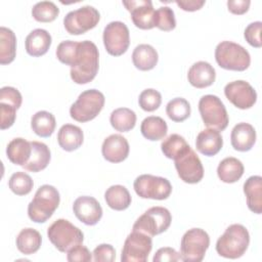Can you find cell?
Returning <instances> with one entry per match:
<instances>
[{"label":"cell","instance_id":"8fae6325","mask_svg":"<svg viewBox=\"0 0 262 262\" xmlns=\"http://www.w3.org/2000/svg\"><path fill=\"white\" fill-rule=\"evenodd\" d=\"M152 249L151 236L138 230L132 232L126 237L121 261L122 262H145Z\"/></svg>","mask_w":262,"mask_h":262},{"label":"cell","instance_id":"2e32d148","mask_svg":"<svg viewBox=\"0 0 262 262\" xmlns=\"http://www.w3.org/2000/svg\"><path fill=\"white\" fill-rule=\"evenodd\" d=\"M123 5L131 13L133 24L141 30H150L155 27V9L150 0L123 1Z\"/></svg>","mask_w":262,"mask_h":262},{"label":"cell","instance_id":"52a82bcc","mask_svg":"<svg viewBox=\"0 0 262 262\" xmlns=\"http://www.w3.org/2000/svg\"><path fill=\"white\" fill-rule=\"evenodd\" d=\"M199 111L205 126L208 128L223 131L227 127L228 114L218 96L213 94L202 96L199 101Z\"/></svg>","mask_w":262,"mask_h":262},{"label":"cell","instance_id":"603a6c76","mask_svg":"<svg viewBox=\"0 0 262 262\" xmlns=\"http://www.w3.org/2000/svg\"><path fill=\"white\" fill-rule=\"evenodd\" d=\"M84 140V134L80 127L72 124H64L57 133V142L66 151L78 149Z\"/></svg>","mask_w":262,"mask_h":262},{"label":"cell","instance_id":"8992f818","mask_svg":"<svg viewBox=\"0 0 262 262\" xmlns=\"http://www.w3.org/2000/svg\"><path fill=\"white\" fill-rule=\"evenodd\" d=\"M104 101V95L100 91L96 89L85 90L71 105L70 115L77 122L91 121L101 112Z\"/></svg>","mask_w":262,"mask_h":262},{"label":"cell","instance_id":"e575fe53","mask_svg":"<svg viewBox=\"0 0 262 262\" xmlns=\"http://www.w3.org/2000/svg\"><path fill=\"white\" fill-rule=\"evenodd\" d=\"M110 122L115 130L128 132L132 130L136 124V115L128 107H119L112 112Z\"/></svg>","mask_w":262,"mask_h":262},{"label":"cell","instance_id":"7dc6e473","mask_svg":"<svg viewBox=\"0 0 262 262\" xmlns=\"http://www.w3.org/2000/svg\"><path fill=\"white\" fill-rule=\"evenodd\" d=\"M181 260V256L180 254L173 248H170V247H165V248H161L159 249L154 258H152V261L154 262H166V261H169V262H174V261H179Z\"/></svg>","mask_w":262,"mask_h":262},{"label":"cell","instance_id":"7c38bea8","mask_svg":"<svg viewBox=\"0 0 262 262\" xmlns=\"http://www.w3.org/2000/svg\"><path fill=\"white\" fill-rule=\"evenodd\" d=\"M100 14L96 8L90 5L82 6L70 11L63 18V26L71 35H81L96 27Z\"/></svg>","mask_w":262,"mask_h":262},{"label":"cell","instance_id":"f1b7e54d","mask_svg":"<svg viewBox=\"0 0 262 262\" xmlns=\"http://www.w3.org/2000/svg\"><path fill=\"white\" fill-rule=\"evenodd\" d=\"M42 244L40 232L34 228H24L16 236V247L18 251L25 255L36 253Z\"/></svg>","mask_w":262,"mask_h":262},{"label":"cell","instance_id":"bcb514c9","mask_svg":"<svg viewBox=\"0 0 262 262\" xmlns=\"http://www.w3.org/2000/svg\"><path fill=\"white\" fill-rule=\"evenodd\" d=\"M67 254V260L69 262H89L92 260L90 251L82 244L74 247Z\"/></svg>","mask_w":262,"mask_h":262},{"label":"cell","instance_id":"d6a6232c","mask_svg":"<svg viewBox=\"0 0 262 262\" xmlns=\"http://www.w3.org/2000/svg\"><path fill=\"white\" fill-rule=\"evenodd\" d=\"M56 126L55 117L46 111L37 112L31 119L32 130L40 137H49L52 135Z\"/></svg>","mask_w":262,"mask_h":262},{"label":"cell","instance_id":"4fadbf2b","mask_svg":"<svg viewBox=\"0 0 262 262\" xmlns=\"http://www.w3.org/2000/svg\"><path fill=\"white\" fill-rule=\"evenodd\" d=\"M102 39L107 53L113 56H120L124 54L129 47V29L122 21H111L103 30Z\"/></svg>","mask_w":262,"mask_h":262},{"label":"cell","instance_id":"44dd1931","mask_svg":"<svg viewBox=\"0 0 262 262\" xmlns=\"http://www.w3.org/2000/svg\"><path fill=\"white\" fill-rule=\"evenodd\" d=\"M222 145L223 138L220 132L211 128L202 130L195 139L196 149L207 157H213L217 155L222 148Z\"/></svg>","mask_w":262,"mask_h":262},{"label":"cell","instance_id":"d6986e66","mask_svg":"<svg viewBox=\"0 0 262 262\" xmlns=\"http://www.w3.org/2000/svg\"><path fill=\"white\" fill-rule=\"evenodd\" d=\"M187 79L190 85L202 89L211 86L216 79L215 69L207 61H196L188 70Z\"/></svg>","mask_w":262,"mask_h":262},{"label":"cell","instance_id":"cb8c5ba5","mask_svg":"<svg viewBox=\"0 0 262 262\" xmlns=\"http://www.w3.org/2000/svg\"><path fill=\"white\" fill-rule=\"evenodd\" d=\"M244 192L248 208L256 214L262 213V177L254 175L244 183Z\"/></svg>","mask_w":262,"mask_h":262},{"label":"cell","instance_id":"b9f144b4","mask_svg":"<svg viewBox=\"0 0 262 262\" xmlns=\"http://www.w3.org/2000/svg\"><path fill=\"white\" fill-rule=\"evenodd\" d=\"M261 29H262V23L261 21L251 23L245 29V33H244L245 39L251 46L256 47V48H260L262 46Z\"/></svg>","mask_w":262,"mask_h":262},{"label":"cell","instance_id":"74e56055","mask_svg":"<svg viewBox=\"0 0 262 262\" xmlns=\"http://www.w3.org/2000/svg\"><path fill=\"white\" fill-rule=\"evenodd\" d=\"M8 185L10 190L16 195H26L31 192L34 182L29 174L17 171L9 178Z\"/></svg>","mask_w":262,"mask_h":262},{"label":"cell","instance_id":"7bdbcfd3","mask_svg":"<svg viewBox=\"0 0 262 262\" xmlns=\"http://www.w3.org/2000/svg\"><path fill=\"white\" fill-rule=\"evenodd\" d=\"M21 101H23L21 94L16 88L10 87V86H5L1 88L0 102L8 103L10 105H13L16 108H19V106L21 105Z\"/></svg>","mask_w":262,"mask_h":262},{"label":"cell","instance_id":"277c9868","mask_svg":"<svg viewBox=\"0 0 262 262\" xmlns=\"http://www.w3.org/2000/svg\"><path fill=\"white\" fill-rule=\"evenodd\" d=\"M215 59L220 68L237 72L247 70L251 63L248 50L231 41H222L216 46Z\"/></svg>","mask_w":262,"mask_h":262},{"label":"cell","instance_id":"e0dca14e","mask_svg":"<svg viewBox=\"0 0 262 262\" xmlns=\"http://www.w3.org/2000/svg\"><path fill=\"white\" fill-rule=\"evenodd\" d=\"M75 216L86 225H95L102 217V208L98 201L89 195H82L73 204Z\"/></svg>","mask_w":262,"mask_h":262},{"label":"cell","instance_id":"7a4b0ae2","mask_svg":"<svg viewBox=\"0 0 262 262\" xmlns=\"http://www.w3.org/2000/svg\"><path fill=\"white\" fill-rule=\"evenodd\" d=\"M250 244L248 229L242 224L229 225L216 243V251L219 256L228 259L242 257Z\"/></svg>","mask_w":262,"mask_h":262},{"label":"cell","instance_id":"d590c367","mask_svg":"<svg viewBox=\"0 0 262 262\" xmlns=\"http://www.w3.org/2000/svg\"><path fill=\"white\" fill-rule=\"evenodd\" d=\"M166 113L172 121L183 122L190 116V104L186 99L176 97L167 103Z\"/></svg>","mask_w":262,"mask_h":262},{"label":"cell","instance_id":"5b68a950","mask_svg":"<svg viewBox=\"0 0 262 262\" xmlns=\"http://www.w3.org/2000/svg\"><path fill=\"white\" fill-rule=\"evenodd\" d=\"M51 244L62 253H68L74 247L83 243L84 234L77 226L67 219L55 220L47 229Z\"/></svg>","mask_w":262,"mask_h":262},{"label":"cell","instance_id":"484cf974","mask_svg":"<svg viewBox=\"0 0 262 262\" xmlns=\"http://www.w3.org/2000/svg\"><path fill=\"white\" fill-rule=\"evenodd\" d=\"M32 155L30 160L23 167L31 172H39L44 170L51 159L49 147L40 141H31Z\"/></svg>","mask_w":262,"mask_h":262},{"label":"cell","instance_id":"4dcf8cb0","mask_svg":"<svg viewBox=\"0 0 262 262\" xmlns=\"http://www.w3.org/2000/svg\"><path fill=\"white\" fill-rule=\"evenodd\" d=\"M104 199L107 206L116 211L126 210L131 205L130 192L120 184L110 186L104 193Z\"/></svg>","mask_w":262,"mask_h":262},{"label":"cell","instance_id":"30bf717a","mask_svg":"<svg viewBox=\"0 0 262 262\" xmlns=\"http://www.w3.org/2000/svg\"><path fill=\"white\" fill-rule=\"evenodd\" d=\"M133 187L138 196L151 200H166L172 192V185L167 178L150 174H142L136 177Z\"/></svg>","mask_w":262,"mask_h":262},{"label":"cell","instance_id":"ba28073f","mask_svg":"<svg viewBox=\"0 0 262 262\" xmlns=\"http://www.w3.org/2000/svg\"><path fill=\"white\" fill-rule=\"evenodd\" d=\"M210 246V236L202 228L188 229L180 243L181 260L185 262H201Z\"/></svg>","mask_w":262,"mask_h":262},{"label":"cell","instance_id":"681fc988","mask_svg":"<svg viewBox=\"0 0 262 262\" xmlns=\"http://www.w3.org/2000/svg\"><path fill=\"white\" fill-rule=\"evenodd\" d=\"M176 4L182 9V10H185V11H195V10H199L203 7V5L205 4V1L204 0H177L176 1Z\"/></svg>","mask_w":262,"mask_h":262},{"label":"cell","instance_id":"4316f807","mask_svg":"<svg viewBox=\"0 0 262 262\" xmlns=\"http://www.w3.org/2000/svg\"><path fill=\"white\" fill-rule=\"evenodd\" d=\"M158 52L148 44H139L132 53V61L136 69L140 71L152 70L158 63Z\"/></svg>","mask_w":262,"mask_h":262},{"label":"cell","instance_id":"6da1fadb","mask_svg":"<svg viewBox=\"0 0 262 262\" xmlns=\"http://www.w3.org/2000/svg\"><path fill=\"white\" fill-rule=\"evenodd\" d=\"M98 68L99 54L96 45L89 40L79 42L76 62L70 72L72 80L77 84H87L96 77Z\"/></svg>","mask_w":262,"mask_h":262},{"label":"cell","instance_id":"f6af8a7d","mask_svg":"<svg viewBox=\"0 0 262 262\" xmlns=\"http://www.w3.org/2000/svg\"><path fill=\"white\" fill-rule=\"evenodd\" d=\"M16 107L13 105H10L8 103L0 102V115H1V122H0V127L2 130L7 129L11 127L15 121V113H16Z\"/></svg>","mask_w":262,"mask_h":262},{"label":"cell","instance_id":"f35d334b","mask_svg":"<svg viewBox=\"0 0 262 262\" xmlns=\"http://www.w3.org/2000/svg\"><path fill=\"white\" fill-rule=\"evenodd\" d=\"M78 47H79V42H76V41L67 40V41L60 42L56 48L57 59L60 62L67 66H70L72 68L76 62Z\"/></svg>","mask_w":262,"mask_h":262},{"label":"cell","instance_id":"8d00e7d4","mask_svg":"<svg viewBox=\"0 0 262 262\" xmlns=\"http://www.w3.org/2000/svg\"><path fill=\"white\" fill-rule=\"evenodd\" d=\"M59 14V8L51 1H41L32 8L33 17L40 23L53 21Z\"/></svg>","mask_w":262,"mask_h":262},{"label":"cell","instance_id":"ac0fdd59","mask_svg":"<svg viewBox=\"0 0 262 262\" xmlns=\"http://www.w3.org/2000/svg\"><path fill=\"white\" fill-rule=\"evenodd\" d=\"M129 149L128 140L120 134L107 136L101 146L103 158L111 163H121L126 160L129 155Z\"/></svg>","mask_w":262,"mask_h":262},{"label":"cell","instance_id":"836d02e7","mask_svg":"<svg viewBox=\"0 0 262 262\" xmlns=\"http://www.w3.org/2000/svg\"><path fill=\"white\" fill-rule=\"evenodd\" d=\"M161 148L164 156H166L168 159L176 160L188 151L191 147L179 134H171L163 140Z\"/></svg>","mask_w":262,"mask_h":262},{"label":"cell","instance_id":"c3c4849f","mask_svg":"<svg viewBox=\"0 0 262 262\" xmlns=\"http://www.w3.org/2000/svg\"><path fill=\"white\" fill-rule=\"evenodd\" d=\"M250 0H229L227 1L228 10L233 14H244L249 10Z\"/></svg>","mask_w":262,"mask_h":262},{"label":"cell","instance_id":"ab89813d","mask_svg":"<svg viewBox=\"0 0 262 262\" xmlns=\"http://www.w3.org/2000/svg\"><path fill=\"white\" fill-rule=\"evenodd\" d=\"M155 27L161 31L169 32L175 29L176 19L174 11L169 6H162L155 10Z\"/></svg>","mask_w":262,"mask_h":262},{"label":"cell","instance_id":"f546056e","mask_svg":"<svg viewBox=\"0 0 262 262\" xmlns=\"http://www.w3.org/2000/svg\"><path fill=\"white\" fill-rule=\"evenodd\" d=\"M140 131L144 138L150 141H157L166 136L168 126L165 120L161 117L149 116L141 122Z\"/></svg>","mask_w":262,"mask_h":262},{"label":"cell","instance_id":"5bb4252c","mask_svg":"<svg viewBox=\"0 0 262 262\" xmlns=\"http://www.w3.org/2000/svg\"><path fill=\"white\" fill-rule=\"evenodd\" d=\"M224 94L235 107L241 110L250 108L257 101L256 90L244 80H236L226 84Z\"/></svg>","mask_w":262,"mask_h":262},{"label":"cell","instance_id":"3957f363","mask_svg":"<svg viewBox=\"0 0 262 262\" xmlns=\"http://www.w3.org/2000/svg\"><path fill=\"white\" fill-rule=\"evenodd\" d=\"M59 202V192L54 186L49 184L41 185L28 206V215L32 221L43 223L52 216Z\"/></svg>","mask_w":262,"mask_h":262},{"label":"cell","instance_id":"83f0119b","mask_svg":"<svg viewBox=\"0 0 262 262\" xmlns=\"http://www.w3.org/2000/svg\"><path fill=\"white\" fill-rule=\"evenodd\" d=\"M245 171L243 163L233 157L223 159L217 168V175L222 182L234 183L241 179Z\"/></svg>","mask_w":262,"mask_h":262},{"label":"cell","instance_id":"9a60e30c","mask_svg":"<svg viewBox=\"0 0 262 262\" xmlns=\"http://www.w3.org/2000/svg\"><path fill=\"white\" fill-rule=\"evenodd\" d=\"M175 161V168L180 179L186 183L194 184L204 177V167L193 149H189Z\"/></svg>","mask_w":262,"mask_h":262},{"label":"cell","instance_id":"d4e9b609","mask_svg":"<svg viewBox=\"0 0 262 262\" xmlns=\"http://www.w3.org/2000/svg\"><path fill=\"white\" fill-rule=\"evenodd\" d=\"M32 155L31 141L17 137L12 139L6 147L7 159L14 165L24 166L28 163Z\"/></svg>","mask_w":262,"mask_h":262},{"label":"cell","instance_id":"ee69618b","mask_svg":"<svg viewBox=\"0 0 262 262\" xmlns=\"http://www.w3.org/2000/svg\"><path fill=\"white\" fill-rule=\"evenodd\" d=\"M93 260L95 262H113L116 259V250L112 245L101 244L93 250Z\"/></svg>","mask_w":262,"mask_h":262},{"label":"cell","instance_id":"1f68e13d","mask_svg":"<svg viewBox=\"0 0 262 262\" xmlns=\"http://www.w3.org/2000/svg\"><path fill=\"white\" fill-rule=\"evenodd\" d=\"M16 54V37L14 33L5 27L0 28V63L12 62Z\"/></svg>","mask_w":262,"mask_h":262},{"label":"cell","instance_id":"7402d4cb","mask_svg":"<svg viewBox=\"0 0 262 262\" xmlns=\"http://www.w3.org/2000/svg\"><path fill=\"white\" fill-rule=\"evenodd\" d=\"M51 42V35L46 30L35 29L26 38V51L31 56H42L48 51Z\"/></svg>","mask_w":262,"mask_h":262},{"label":"cell","instance_id":"ffe728a7","mask_svg":"<svg viewBox=\"0 0 262 262\" xmlns=\"http://www.w3.org/2000/svg\"><path fill=\"white\" fill-rule=\"evenodd\" d=\"M231 145L235 150L248 151L256 142V131L255 128L249 123L236 124L230 134Z\"/></svg>","mask_w":262,"mask_h":262},{"label":"cell","instance_id":"9c48e42d","mask_svg":"<svg viewBox=\"0 0 262 262\" xmlns=\"http://www.w3.org/2000/svg\"><path fill=\"white\" fill-rule=\"evenodd\" d=\"M172 221L171 213L168 209L160 206L146 210L133 224V230L142 231L150 236H155L166 231Z\"/></svg>","mask_w":262,"mask_h":262},{"label":"cell","instance_id":"60d3db41","mask_svg":"<svg viewBox=\"0 0 262 262\" xmlns=\"http://www.w3.org/2000/svg\"><path fill=\"white\" fill-rule=\"evenodd\" d=\"M162 102L161 93L152 88H148L143 90L139 94L138 103L139 106L145 112H154L159 108Z\"/></svg>","mask_w":262,"mask_h":262}]
</instances>
